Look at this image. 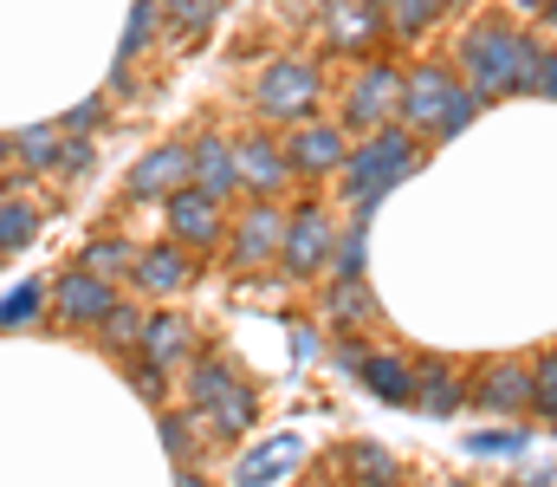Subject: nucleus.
I'll return each mask as SVG.
<instances>
[{
    "mask_svg": "<svg viewBox=\"0 0 557 487\" xmlns=\"http://www.w3.org/2000/svg\"><path fill=\"white\" fill-rule=\"evenodd\" d=\"M7 162H13V137H0V169H7Z\"/></svg>",
    "mask_w": 557,
    "mask_h": 487,
    "instance_id": "a18cd8bd",
    "label": "nucleus"
},
{
    "mask_svg": "<svg viewBox=\"0 0 557 487\" xmlns=\"http://www.w3.org/2000/svg\"><path fill=\"white\" fill-rule=\"evenodd\" d=\"M39 313H46V280H20V287L0 300V331H7V325H33Z\"/></svg>",
    "mask_w": 557,
    "mask_h": 487,
    "instance_id": "72a5a7b5",
    "label": "nucleus"
},
{
    "mask_svg": "<svg viewBox=\"0 0 557 487\" xmlns=\"http://www.w3.org/2000/svg\"><path fill=\"white\" fill-rule=\"evenodd\" d=\"M188 182H195L188 144H156V150L131 169V202H169V195L188 188Z\"/></svg>",
    "mask_w": 557,
    "mask_h": 487,
    "instance_id": "2eb2a0df",
    "label": "nucleus"
},
{
    "mask_svg": "<svg viewBox=\"0 0 557 487\" xmlns=\"http://www.w3.org/2000/svg\"><path fill=\"white\" fill-rule=\"evenodd\" d=\"M201 423H208V429H214V436H247V429H253V423H260V397H253V390H247V383H240V390H234V397H227V403H214V410H208V416H201Z\"/></svg>",
    "mask_w": 557,
    "mask_h": 487,
    "instance_id": "c756f323",
    "label": "nucleus"
},
{
    "mask_svg": "<svg viewBox=\"0 0 557 487\" xmlns=\"http://www.w3.org/2000/svg\"><path fill=\"white\" fill-rule=\"evenodd\" d=\"M298 455H305V442H298V436H273V442H260V449L234 468V487H267V482H278Z\"/></svg>",
    "mask_w": 557,
    "mask_h": 487,
    "instance_id": "412c9836",
    "label": "nucleus"
},
{
    "mask_svg": "<svg viewBox=\"0 0 557 487\" xmlns=\"http://www.w3.org/2000/svg\"><path fill=\"white\" fill-rule=\"evenodd\" d=\"M91 169H98L91 137H65V150H59V162H52V175H59V182H85Z\"/></svg>",
    "mask_w": 557,
    "mask_h": 487,
    "instance_id": "f704fd0d",
    "label": "nucleus"
},
{
    "mask_svg": "<svg viewBox=\"0 0 557 487\" xmlns=\"http://www.w3.org/2000/svg\"><path fill=\"white\" fill-rule=\"evenodd\" d=\"M357 383L376 397V403H416V364L409 357H396V351H363V364H357Z\"/></svg>",
    "mask_w": 557,
    "mask_h": 487,
    "instance_id": "6ab92c4d",
    "label": "nucleus"
},
{
    "mask_svg": "<svg viewBox=\"0 0 557 487\" xmlns=\"http://www.w3.org/2000/svg\"><path fill=\"white\" fill-rule=\"evenodd\" d=\"M363 254H370V221L357 215V221H344L337 228V247H331V280H363Z\"/></svg>",
    "mask_w": 557,
    "mask_h": 487,
    "instance_id": "cd10ccee",
    "label": "nucleus"
},
{
    "mask_svg": "<svg viewBox=\"0 0 557 487\" xmlns=\"http://www.w3.org/2000/svg\"><path fill=\"white\" fill-rule=\"evenodd\" d=\"M234 390H240V377H234L227 357H214V351H208V357H188V370H182V397H188L195 416H208V410L227 403Z\"/></svg>",
    "mask_w": 557,
    "mask_h": 487,
    "instance_id": "aec40b11",
    "label": "nucleus"
},
{
    "mask_svg": "<svg viewBox=\"0 0 557 487\" xmlns=\"http://www.w3.org/2000/svg\"><path fill=\"white\" fill-rule=\"evenodd\" d=\"M350 157V131L331 124V118H305L292 137H285V162H292V182H331Z\"/></svg>",
    "mask_w": 557,
    "mask_h": 487,
    "instance_id": "9d476101",
    "label": "nucleus"
},
{
    "mask_svg": "<svg viewBox=\"0 0 557 487\" xmlns=\"http://www.w3.org/2000/svg\"><path fill=\"white\" fill-rule=\"evenodd\" d=\"M519 7H525V13H539V7H545V0H519Z\"/></svg>",
    "mask_w": 557,
    "mask_h": 487,
    "instance_id": "49530a36",
    "label": "nucleus"
},
{
    "mask_svg": "<svg viewBox=\"0 0 557 487\" xmlns=\"http://www.w3.org/2000/svg\"><path fill=\"white\" fill-rule=\"evenodd\" d=\"M331 247H337V221H331V208L305 202V208H292V215H285L278 267H285L292 280H318V273L331 267Z\"/></svg>",
    "mask_w": 557,
    "mask_h": 487,
    "instance_id": "423d86ee",
    "label": "nucleus"
},
{
    "mask_svg": "<svg viewBox=\"0 0 557 487\" xmlns=\"http://www.w3.org/2000/svg\"><path fill=\"white\" fill-rule=\"evenodd\" d=\"M188 162H195V188L201 195H214L221 208L240 195V162H234V137H221V131H201L195 144H188Z\"/></svg>",
    "mask_w": 557,
    "mask_h": 487,
    "instance_id": "4468645a",
    "label": "nucleus"
},
{
    "mask_svg": "<svg viewBox=\"0 0 557 487\" xmlns=\"http://www.w3.org/2000/svg\"><path fill=\"white\" fill-rule=\"evenodd\" d=\"M324 319H331V331H344V325H370L376 319L370 287H363V280H331V287H324Z\"/></svg>",
    "mask_w": 557,
    "mask_h": 487,
    "instance_id": "b1692460",
    "label": "nucleus"
},
{
    "mask_svg": "<svg viewBox=\"0 0 557 487\" xmlns=\"http://www.w3.org/2000/svg\"><path fill=\"white\" fill-rule=\"evenodd\" d=\"M33 234H39V202H26V195H7V188H0V254L33 247Z\"/></svg>",
    "mask_w": 557,
    "mask_h": 487,
    "instance_id": "a878e982",
    "label": "nucleus"
},
{
    "mask_svg": "<svg viewBox=\"0 0 557 487\" xmlns=\"http://www.w3.org/2000/svg\"><path fill=\"white\" fill-rule=\"evenodd\" d=\"M143 364H156V370H188V357H195V325L182 319V313H149L143 325V344H137Z\"/></svg>",
    "mask_w": 557,
    "mask_h": 487,
    "instance_id": "f3484780",
    "label": "nucleus"
},
{
    "mask_svg": "<svg viewBox=\"0 0 557 487\" xmlns=\"http://www.w3.org/2000/svg\"><path fill=\"white\" fill-rule=\"evenodd\" d=\"M447 7L454 0H389L383 7V26H389V39H428L447 20Z\"/></svg>",
    "mask_w": 557,
    "mask_h": 487,
    "instance_id": "5701e85b",
    "label": "nucleus"
},
{
    "mask_svg": "<svg viewBox=\"0 0 557 487\" xmlns=\"http://www.w3.org/2000/svg\"><path fill=\"white\" fill-rule=\"evenodd\" d=\"M143 300H175L188 280H195V254L175 247V241H156V247H137V267H131Z\"/></svg>",
    "mask_w": 557,
    "mask_h": 487,
    "instance_id": "ddd939ff",
    "label": "nucleus"
},
{
    "mask_svg": "<svg viewBox=\"0 0 557 487\" xmlns=\"http://www.w3.org/2000/svg\"><path fill=\"white\" fill-rule=\"evenodd\" d=\"M539 52H545V39H539L532 26L486 13V20H473V26L460 33L454 72H460V85H467L480 105H499V98L525 92V72L539 65Z\"/></svg>",
    "mask_w": 557,
    "mask_h": 487,
    "instance_id": "f257e3e1",
    "label": "nucleus"
},
{
    "mask_svg": "<svg viewBox=\"0 0 557 487\" xmlns=\"http://www.w3.org/2000/svg\"><path fill=\"white\" fill-rule=\"evenodd\" d=\"M234 162H240V195L247 202H278L292 188V162L273 131H240L234 137Z\"/></svg>",
    "mask_w": 557,
    "mask_h": 487,
    "instance_id": "9b49d317",
    "label": "nucleus"
},
{
    "mask_svg": "<svg viewBox=\"0 0 557 487\" xmlns=\"http://www.w3.org/2000/svg\"><path fill=\"white\" fill-rule=\"evenodd\" d=\"M467 449L473 455H525V429H480V436H467Z\"/></svg>",
    "mask_w": 557,
    "mask_h": 487,
    "instance_id": "58836bf2",
    "label": "nucleus"
},
{
    "mask_svg": "<svg viewBox=\"0 0 557 487\" xmlns=\"http://www.w3.org/2000/svg\"><path fill=\"white\" fill-rule=\"evenodd\" d=\"M318 98H324V72L311 59H273L260 65L253 78V111L273 118V124H305L318 118Z\"/></svg>",
    "mask_w": 557,
    "mask_h": 487,
    "instance_id": "7ed1b4c3",
    "label": "nucleus"
},
{
    "mask_svg": "<svg viewBox=\"0 0 557 487\" xmlns=\"http://www.w3.org/2000/svg\"><path fill=\"white\" fill-rule=\"evenodd\" d=\"M78 267H85V273H98V280H111V287H117V280H124V273H131V267H137V247H131V241H124V234H98V241H91V247H85V260H78Z\"/></svg>",
    "mask_w": 557,
    "mask_h": 487,
    "instance_id": "bb28decb",
    "label": "nucleus"
},
{
    "mask_svg": "<svg viewBox=\"0 0 557 487\" xmlns=\"http://www.w3.org/2000/svg\"><path fill=\"white\" fill-rule=\"evenodd\" d=\"M473 118H480V98H473V92L460 85V98H454V105H447V118L434 124V144H447V137H460V131H467Z\"/></svg>",
    "mask_w": 557,
    "mask_h": 487,
    "instance_id": "4c0bfd02",
    "label": "nucleus"
},
{
    "mask_svg": "<svg viewBox=\"0 0 557 487\" xmlns=\"http://www.w3.org/2000/svg\"><path fill=\"white\" fill-rule=\"evenodd\" d=\"M370 7H376V13H383V7H389V0H370Z\"/></svg>",
    "mask_w": 557,
    "mask_h": 487,
    "instance_id": "de8ad7c7",
    "label": "nucleus"
},
{
    "mask_svg": "<svg viewBox=\"0 0 557 487\" xmlns=\"http://www.w3.org/2000/svg\"><path fill=\"white\" fill-rule=\"evenodd\" d=\"M467 403H480L486 416H525L532 410V364L525 357H493L467 377Z\"/></svg>",
    "mask_w": 557,
    "mask_h": 487,
    "instance_id": "f8f14e48",
    "label": "nucleus"
},
{
    "mask_svg": "<svg viewBox=\"0 0 557 487\" xmlns=\"http://www.w3.org/2000/svg\"><path fill=\"white\" fill-rule=\"evenodd\" d=\"M416 162H421V137H416V131L383 124V131H370V137H357V144H350V157H344V169H337V195L370 221V215L383 208V195H389Z\"/></svg>",
    "mask_w": 557,
    "mask_h": 487,
    "instance_id": "f03ea898",
    "label": "nucleus"
},
{
    "mask_svg": "<svg viewBox=\"0 0 557 487\" xmlns=\"http://www.w3.org/2000/svg\"><path fill=\"white\" fill-rule=\"evenodd\" d=\"M331 364L357 377V364H363V344H357V338H337V344H331Z\"/></svg>",
    "mask_w": 557,
    "mask_h": 487,
    "instance_id": "79ce46f5",
    "label": "nucleus"
},
{
    "mask_svg": "<svg viewBox=\"0 0 557 487\" xmlns=\"http://www.w3.org/2000/svg\"><path fill=\"white\" fill-rule=\"evenodd\" d=\"M156 7H162V20H169L175 46H195V39L214 26V13H221V0H156Z\"/></svg>",
    "mask_w": 557,
    "mask_h": 487,
    "instance_id": "c85d7f7f",
    "label": "nucleus"
},
{
    "mask_svg": "<svg viewBox=\"0 0 557 487\" xmlns=\"http://www.w3.org/2000/svg\"><path fill=\"white\" fill-rule=\"evenodd\" d=\"M396 111H403V65H389V59H363V65L350 72V85H344V111H337V124H344L350 137H370V131L396 124Z\"/></svg>",
    "mask_w": 557,
    "mask_h": 487,
    "instance_id": "20e7f679",
    "label": "nucleus"
},
{
    "mask_svg": "<svg viewBox=\"0 0 557 487\" xmlns=\"http://www.w3.org/2000/svg\"><path fill=\"white\" fill-rule=\"evenodd\" d=\"M59 131H65V137H98V131H104V98H85V105H72V111L59 118Z\"/></svg>",
    "mask_w": 557,
    "mask_h": 487,
    "instance_id": "e433bc0d",
    "label": "nucleus"
},
{
    "mask_svg": "<svg viewBox=\"0 0 557 487\" xmlns=\"http://www.w3.org/2000/svg\"><path fill=\"white\" fill-rule=\"evenodd\" d=\"M162 221H169V241L188 247V254H214V247L227 241V208H221L214 195H201L195 182L162 202Z\"/></svg>",
    "mask_w": 557,
    "mask_h": 487,
    "instance_id": "1a4fd4ad",
    "label": "nucleus"
},
{
    "mask_svg": "<svg viewBox=\"0 0 557 487\" xmlns=\"http://www.w3.org/2000/svg\"><path fill=\"white\" fill-rule=\"evenodd\" d=\"M156 26H162V7H156V0H137V7H131V26H124V46H117V72L137 65L143 52H149Z\"/></svg>",
    "mask_w": 557,
    "mask_h": 487,
    "instance_id": "7c9ffc66",
    "label": "nucleus"
},
{
    "mask_svg": "<svg viewBox=\"0 0 557 487\" xmlns=\"http://www.w3.org/2000/svg\"><path fill=\"white\" fill-rule=\"evenodd\" d=\"M162 449L175 455V468H195V449H201V416H169L162 410Z\"/></svg>",
    "mask_w": 557,
    "mask_h": 487,
    "instance_id": "2f4dec72",
    "label": "nucleus"
},
{
    "mask_svg": "<svg viewBox=\"0 0 557 487\" xmlns=\"http://www.w3.org/2000/svg\"><path fill=\"white\" fill-rule=\"evenodd\" d=\"M175 487H208V482H201L195 468H175Z\"/></svg>",
    "mask_w": 557,
    "mask_h": 487,
    "instance_id": "37998d69",
    "label": "nucleus"
},
{
    "mask_svg": "<svg viewBox=\"0 0 557 487\" xmlns=\"http://www.w3.org/2000/svg\"><path fill=\"white\" fill-rule=\"evenodd\" d=\"M467 377L447 364V357H428V364H416V410L421 416H460L467 410Z\"/></svg>",
    "mask_w": 557,
    "mask_h": 487,
    "instance_id": "a211bd4d",
    "label": "nucleus"
},
{
    "mask_svg": "<svg viewBox=\"0 0 557 487\" xmlns=\"http://www.w3.org/2000/svg\"><path fill=\"white\" fill-rule=\"evenodd\" d=\"M539 20H545V26L557 33V0H545V7H539Z\"/></svg>",
    "mask_w": 557,
    "mask_h": 487,
    "instance_id": "c03bdc74",
    "label": "nucleus"
},
{
    "mask_svg": "<svg viewBox=\"0 0 557 487\" xmlns=\"http://www.w3.org/2000/svg\"><path fill=\"white\" fill-rule=\"evenodd\" d=\"M344 462H350L357 487H389V475H396V455H389V449H376V442H357Z\"/></svg>",
    "mask_w": 557,
    "mask_h": 487,
    "instance_id": "473e14b6",
    "label": "nucleus"
},
{
    "mask_svg": "<svg viewBox=\"0 0 557 487\" xmlns=\"http://www.w3.org/2000/svg\"><path fill=\"white\" fill-rule=\"evenodd\" d=\"M383 33L389 26H383V13L370 0H324V39H331V52H370Z\"/></svg>",
    "mask_w": 557,
    "mask_h": 487,
    "instance_id": "dca6fc26",
    "label": "nucleus"
},
{
    "mask_svg": "<svg viewBox=\"0 0 557 487\" xmlns=\"http://www.w3.org/2000/svg\"><path fill=\"white\" fill-rule=\"evenodd\" d=\"M525 98H552V105H557V46H552V39H545L539 65L525 72Z\"/></svg>",
    "mask_w": 557,
    "mask_h": 487,
    "instance_id": "ea45409f",
    "label": "nucleus"
},
{
    "mask_svg": "<svg viewBox=\"0 0 557 487\" xmlns=\"http://www.w3.org/2000/svg\"><path fill=\"white\" fill-rule=\"evenodd\" d=\"M454 98H460V72L454 65H403V111H396V124L416 131V137H434V124L447 118Z\"/></svg>",
    "mask_w": 557,
    "mask_h": 487,
    "instance_id": "0eeeda50",
    "label": "nucleus"
},
{
    "mask_svg": "<svg viewBox=\"0 0 557 487\" xmlns=\"http://www.w3.org/2000/svg\"><path fill=\"white\" fill-rule=\"evenodd\" d=\"M278 247H285V208L278 202H247L227 221V267H240V273L278 267Z\"/></svg>",
    "mask_w": 557,
    "mask_h": 487,
    "instance_id": "39448f33",
    "label": "nucleus"
},
{
    "mask_svg": "<svg viewBox=\"0 0 557 487\" xmlns=\"http://www.w3.org/2000/svg\"><path fill=\"white\" fill-rule=\"evenodd\" d=\"M117 300H124V293H117L111 280L85 273V267H65V273H52V287H46L52 319L72 325V331H98V325H104V313H111Z\"/></svg>",
    "mask_w": 557,
    "mask_h": 487,
    "instance_id": "6e6552de",
    "label": "nucleus"
},
{
    "mask_svg": "<svg viewBox=\"0 0 557 487\" xmlns=\"http://www.w3.org/2000/svg\"><path fill=\"white\" fill-rule=\"evenodd\" d=\"M131 383H137V397H143V403H156V410H162V397H169V370H156V364L131 357Z\"/></svg>",
    "mask_w": 557,
    "mask_h": 487,
    "instance_id": "a19ab883",
    "label": "nucleus"
},
{
    "mask_svg": "<svg viewBox=\"0 0 557 487\" xmlns=\"http://www.w3.org/2000/svg\"><path fill=\"white\" fill-rule=\"evenodd\" d=\"M143 325H149V313H143L137 300H117L111 313H104V325H98V344L111 351V357H137V344H143Z\"/></svg>",
    "mask_w": 557,
    "mask_h": 487,
    "instance_id": "393cba45",
    "label": "nucleus"
},
{
    "mask_svg": "<svg viewBox=\"0 0 557 487\" xmlns=\"http://www.w3.org/2000/svg\"><path fill=\"white\" fill-rule=\"evenodd\" d=\"M532 410L552 423V410H557V351H545V357L532 364Z\"/></svg>",
    "mask_w": 557,
    "mask_h": 487,
    "instance_id": "c9c22d12",
    "label": "nucleus"
},
{
    "mask_svg": "<svg viewBox=\"0 0 557 487\" xmlns=\"http://www.w3.org/2000/svg\"><path fill=\"white\" fill-rule=\"evenodd\" d=\"M59 150H65V131H59V124H26V131H13V162H20V175H52Z\"/></svg>",
    "mask_w": 557,
    "mask_h": 487,
    "instance_id": "4be33fe9",
    "label": "nucleus"
}]
</instances>
